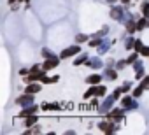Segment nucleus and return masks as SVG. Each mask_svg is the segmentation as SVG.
<instances>
[{
  "label": "nucleus",
  "instance_id": "nucleus-2",
  "mask_svg": "<svg viewBox=\"0 0 149 135\" xmlns=\"http://www.w3.org/2000/svg\"><path fill=\"white\" fill-rule=\"evenodd\" d=\"M60 60H61V58H56V56H51V58H47V60L42 63V69H44L46 72H47V70H51V69H54V67H58Z\"/></svg>",
  "mask_w": 149,
  "mask_h": 135
},
{
  "label": "nucleus",
  "instance_id": "nucleus-9",
  "mask_svg": "<svg viewBox=\"0 0 149 135\" xmlns=\"http://www.w3.org/2000/svg\"><path fill=\"white\" fill-rule=\"evenodd\" d=\"M37 121H39V118H37L35 114H32V116H26V118H25V126H26V128H30V126H33Z\"/></svg>",
  "mask_w": 149,
  "mask_h": 135
},
{
  "label": "nucleus",
  "instance_id": "nucleus-34",
  "mask_svg": "<svg viewBox=\"0 0 149 135\" xmlns=\"http://www.w3.org/2000/svg\"><path fill=\"white\" fill-rule=\"evenodd\" d=\"M19 74H21V76H26V74H30V69H21Z\"/></svg>",
  "mask_w": 149,
  "mask_h": 135
},
{
  "label": "nucleus",
  "instance_id": "nucleus-20",
  "mask_svg": "<svg viewBox=\"0 0 149 135\" xmlns=\"http://www.w3.org/2000/svg\"><path fill=\"white\" fill-rule=\"evenodd\" d=\"M105 76H107L109 79H116V77H118V72H116V70H111V69H107V70H105Z\"/></svg>",
  "mask_w": 149,
  "mask_h": 135
},
{
  "label": "nucleus",
  "instance_id": "nucleus-30",
  "mask_svg": "<svg viewBox=\"0 0 149 135\" xmlns=\"http://www.w3.org/2000/svg\"><path fill=\"white\" fill-rule=\"evenodd\" d=\"M142 47H144V44H142L140 40H135V51H140Z\"/></svg>",
  "mask_w": 149,
  "mask_h": 135
},
{
  "label": "nucleus",
  "instance_id": "nucleus-11",
  "mask_svg": "<svg viewBox=\"0 0 149 135\" xmlns=\"http://www.w3.org/2000/svg\"><path fill=\"white\" fill-rule=\"evenodd\" d=\"M84 61H88V54H86V53L81 54V56H77L76 60H74V65H83Z\"/></svg>",
  "mask_w": 149,
  "mask_h": 135
},
{
  "label": "nucleus",
  "instance_id": "nucleus-7",
  "mask_svg": "<svg viewBox=\"0 0 149 135\" xmlns=\"http://www.w3.org/2000/svg\"><path fill=\"white\" fill-rule=\"evenodd\" d=\"M123 114H125V112H123V109H114L112 112H109V114H107V118H109V119H121V118H123Z\"/></svg>",
  "mask_w": 149,
  "mask_h": 135
},
{
  "label": "nucleus",
  "instance_id": "nucleus-28",
  "mask_svg": "<svg viewBox=\"0 0 149 135\" xmlns=\"http://www.w3.org/2000/svg\"><path fill=\"white\" fill-rule=\"evenodd\" d=\"M137 58H139V54H132L130 58H126V61H128V63H135V61H137Z\"/></svg>",
  "mask_w": 149,
  "mask_h": 135
},
{
  "label": "nucleus",
  "instance_id": "nucleus-12",
  "mask_svg": "<svg viewBox=\"0 0 149 135\" xmlns=\"http://www.w3.org/2000/svg\"><path fill=\"white\" fill-rule=\"evenodd\" d=\"M60 105L58 104H44L42 105V111H58Z\"/></svg>",
  "mask_w": 149,
  "mask_h": 135
},
{
  "label": "nucleus",
  "instance_id": "nucleus-32",
  "mask_svg": "<svg viewBox=\"0 0 149 135\" xmlns=\"http://www.w3.org/2000/svg\"><path fill=\"white\" fill-rule=\"evenodd\" d=\"M140 54H144V56L149 58V47H142V49H140Z\"/></svg>",
  "mask_w": 149,
  "mask_h": 135
},
{
  "label": "nucleus",
  "instance_id": "nucleus-10",
  "mask_svg": "<svg viewBox=\"0 0 149 135\" xmlns=\"http://www.w3.org/2000/svg\"><path fill=\"white\" fill-rule=\"evenodd\" d=\"M135 77L137 79L144 77V67H142V63H135Z\"/></svg>",
  "mask_w": 149,
  "mask_h": 135
},
{
  "label": "nucleus",
  "instance_id": "nucleus-3",
  "mask_svg": "<svg viewBox=\"0 0 149 135\" xmlns=\"http://www.w3.org/2000/svg\"><path fill=\"white\" fill-rule=\"evenodd\" d=\"M98 128H100L102 132H105V133H112V132H116V126H114L111 121H104V123H98Z\"/></svg>",
  "mask_w": 149,
  "mask_h": 135
},
{
  "label": "nucleus",
  "instance_id": "nucleus-17",
  "mask_svg": "<svg viewBox=\"0 0 149 135\" xmlns=\"http://www.w3.org/2000/svg\"><path fill=\"white\" fill-rule=\"evenodd\" d=\"M121 13H123L121 9H112V11H111V16H112L114 19H121Z\"/></svg>",
  "mask_w": 149,
  "mask_h": 135
},
{
  "label": "nucleus",
  "instance_id": "nucleus-19",
  "mask_svg": "<svg viewBox=\"0 0 149 135\" xmlns=\"http://www.w3.org/2000/svg\"><path fill=\"white\" fill-rule=\"evenodd\" d=\"M142 14H144V18H149V2L142 4Z\"/></svg>",
  "mask_w": 149,
  "mask_h": 135
},
{
  "label": "nucleus",
  "instance_id": "nucleus-29",
  "mask_svg": "<svg viewBox=\"0 0 149 135\" xmlns=\"http://www.w3.org/2000/svg\"><path fill=\"white\" fill-rule=\"evenodd\" d=\"M90 65L93 67V69H97V67H100V65H102V61H100V60H93V61H91Z\"/></svg>",
  "mask_w": 149,
  "mask_h": 135
},
{
  "label": "nucleus",
  "instance_id": "nucleus-21",
  "mask_svg": "<svg viewBox=\"0 0 149 135\" xmlns=\"http://www.w3.org/2000/svg\"><path fill=\"white\" fill-rule=\"evenodd\" d=\"M144 90H146V88H144V86L140 84V86H139L137 90H133V97H135V98H139V97H140V95L144 93Z\"/></svg>",
  "mask_w": 149,
  "mask_h": 135
},
{
  "label": "nucleus",
  "instance_id": "nucleus-25",
  "mask_svg": "<svg viewBox=\"0 0 149 135\" xmlns=\"http://www.w3.org/2000/svg\"><path fill=\"white\" fill-rule=\"evenodd\" d=\"M125 65H128V61H126V60H121V61L116 63V69H118V70H123V67H125Z\"/></svg>",
  "mask_w": 149,
  "mask_h": 135
},
{
  "label": "nucleus",
  "instance_id": "nucleus-15",
  "mask_svg": "<svg viewBox=\"0 0 149 135\" xmlns=\"http://www.w3.org/2000/svg\"><path fill=\"white\" fill-rule=\"evenodd\" d=\"M135 30H137V21H128V23H126V32L132 33V32H135Z\"/></svg>",
  "mask_w": 149,
  "mask_h": 135
},
{
  "label": "nucleus",
  "instance_id": "nucleus-4",
  "mask_svg": "<svg viewBox=\"0 0 149 135\" xmlns=\"http://www.w3.org/2000/svg\"><path fill=\"white\" fill-rule=\"evenodd\" d=\"M32 102H33L32 93H26V95H23V97L16 98V104H18V105H28V104H32Z\"/></svg>",
  "mask_w": 149,
  "mask_h": 135
},
{
  "label": "nucleus",
  "instance_id": "nucleus-18",
  "mask_svg": "<svg viewBox=\"0 0 149 135\" xmlns=\"http://www.w3.org/2000/svg\"><path fill=\"white\" fill-rule=\"evenodd\" d=\"M147 25H149V21H146V19H139V21H137V30H144Z\"/></svg>",
  "mask_w": 149,
  "mask_h": 135
},
{
  "label": "nucleus",
  "instance_id": "nucleus-24",
  "mask_svg": "<svg viewBox=\"0 0 149 135\" xmlns=\"http://www.w3.org/2000/svg\"><path fill=\"white\" fill-rule=\"evenodd\" d=\"M125 47H126V49L135 47V39H128V42H125Z\"/></svg>",
  "mask_w": 149,
  "mask_h": 135
},
{
  "label": "nucleus",
  "instance_id": "nucleus-35",
  "mask_svg": "<svg viewBox=\"0 0 149 135\" xmlns=\"http://www.w3.org/2000/svg\"><path fill=\"white\" fill-rule=\"evenodd\" d=\"M130 2V0H121V4H128Z\"/></svg>",
  "mask_w": 149,
  "mask_h": 135
},
{
  "label": "nucleus",
  "instance_id": "nucleus-14",
  "mask_svg": "<svg viewBox=\"0 0 149 135\" xmlns=\"http://www.w3.org/2000/svg\"><path fill=\"white\" fill-rule=\"evenodd\" d=\"M121 104H123L125 107H135V104H133V100H132V97H125V98L121 100Z\"/></svg>",
  "mask_w": 149,
  "mask_h": 135
},
{
  "label": "nucleus",
  "instance_id": "nucleus-31",
  "mask_svg": "<svg viewBox=\"0 0 149 135\" xmlns=\"http://www.w3.org/2000/svg\"><path fill=\"white\" fill-rule=\"evenodd\" d=\"M42 56H44V58H51L53 54H51V51H49V49H42Z\"/></svg>",
  "mask_w": 149,
  "mask_h": 135
},
{
  "label": "nucleus",
  "instance_id": "nucleus-16",
  "mask_svg": "<svg viewBox=\"0 0 149 135\" xmlns=\"http://www.w3.org/2000/svg\"><path fill=\"white\" fill-rule=\"evenodd\" d=\"M91 95H97V84H93V86H91V88L84 93V98H90Z\"/></svg>",
  "mask_w": 149,
  "mask_h": 135
},
{
  "label": "nucleus",
  "instance_id": "nucleus-1",
  "mask_svg": "<svg viewBox=\"0 0 149 135\" xmlns=\"http://www.w3.org/2000/svg\"><path fill=\"white\" fill-rule=\"evenodd\" d=\"M77 53H81V47H79V46H70V47H67V49L61 51L60 58H61V60H67V58H70V56H74V54H77Z\"/></svg>",
  "mask_w": 149,
  "mask_h": 135
},
{
  "label": "nucleus",
  "instance_id": "nucleus-6",
  "mask_svg": "<svg viewBox=\"0 0 149 135\" xmlns=\"http://www.w3.org/2000/svg\"><path fill=\"white\" fill-rule=\"evenodd\" d=\"M37 105H30V107H25L21 112H19V118H26V116H32V114H35L37 112Z\"/></svg>",
  "mask_w": 149,
  "mask_h": 135
},
{
  "label": "nucleus",
  "instance_id": "nucleus-22",
  "mask_svg": "<svg viewBox=\"0 0 149 135\" xmlns=\"http://www.w3.org/2000/svg\"><path fill=\"white\" fill-rule=\"evenodd\" d=\"M107 93V88L105 86H97V97H104Z\"/></svg>",
  "mask_w": 149,
  "mask_h": 135
},
{
  "label": "nucleus",
  "instance_id": "nucleus-26",
  "mask_svg": "<svg viewBox=\"0 0 149 135\" xmlns=\"http://www.w3.org/2000/svg\"><path fill=\"white\" fill-rule=\"evenodd\" d=\"M100 44H102V40H100V37H97L95 40H90V46H91V47H97V46H100Z\"/></svg>",
  "mask_w": 149,
  "mask_h": 135
},
{
  "label": "nucleus",
  "instance_id": "nucleus-23",
  "mask_svg": "<svg viewBox=\"0 0 149 135\" xmlns=\"http://www.w3.org/2000/svg\"><path fill=\"white\" fill-rule=\"evenodd\" d=\"M88 39H90L88 35H83V33H81V35H77V37H76V42H77V44H83V42H86Z\"/></svg>",
  "mask_w": 149,
  "mask_h": 135
},
{
  "label": "nucleus",
  "instance_id": "nucleus-33",
  "mask_svg": "<svg viewBox=\"0 0 149 135\" xmlns=\"http://www.w3.org/2000/svg\"><path fill=\"white\" fill-rule=\"evenodd\" d=\"M121 90H123V91H130V90H132V86L126 83V84H123V86H121Z\"/></svg>",
  "mask_w": 149,
  "mask_h": 135
},
{
  "label": "nucleus",
  "instance_id": "nucleus-27",
  "mask_svg": "<svg viewBox=\"0 0 149 135\" xmlns=\"http://www.w3.org/2000/svg\"><path fill=\"white\" fill-rule=\"evenodd\" d=\"M39 132H40V128H39V126H35V125L32 126V130H28V128H26V133H39Z\"/></svg>",
  "mask_w": 149,
  "mask_h": 135
},
{
  "label": "nucleus",
  "instance_id": "nucleus-13",
  "mask_svg": "<svg viewBox=\"0 0 149 135\" xmlns=\"http://www.w3.org/2000/svg\"><path fill=\"white\" fill-rule=\"evenodd\" d=\"M42 83L44 84H54V83H58V76H54V77H42Z\"/></svg>",
  "mask_w": 149,
  "mask_h": 135
},
{
  "label": "nucleus",
  "instance_id": "nucleus-8",
  "mask_svg": "<svg viewBox=\"0 0 149 135\" xmlns=\"http://www.w3.org/2000/svg\"><path fill=\"white\" fill-rule=\"evenodd\" d=\"M100 81H102V76L100 74H93V76H88L86 77V83L88 84H98Z\"/></svg>",
  "mask_w": 149,
  "mask_h": 135
},
{
  "label": "nucleus",
  "instance_id": "nucleus-5",
  "mask_svg": "<svg viewBox=\"0 0 149 135\" xmlns=\"http://www.w3.org/2000/svg\"><path fill=\"white\" fill-rule=\"evenodd\" d=\"M39 91H40V84H37V83H28L26 88H25V93L35 95V93H39Z\"/></svg>",
  "mask_w": 149,
  "mask_h": 135
}]
</instances>
